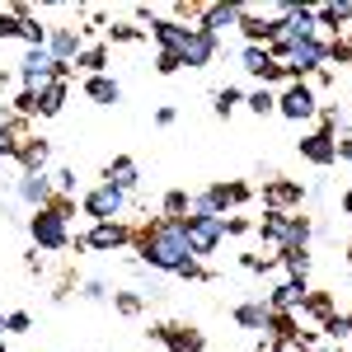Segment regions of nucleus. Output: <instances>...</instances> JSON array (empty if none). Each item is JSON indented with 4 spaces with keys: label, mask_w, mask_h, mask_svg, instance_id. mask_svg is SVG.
Here are the masks:
<instances>
[{
    "label": "nucleus",
    "mask_w": 352,
    "mask_h": 352,
    "mask_svg": "<svg viewBox=\"0 0 352 352\" xmlns=\"http://www.w3.org/2000/svg\"><path fill=\"white\" fill-rule=\"evenodd\" d=\"M141 263L160 272H179L188 282H212V272L197 268V254L188 240V221H155L146 235H141Z\"/></svg>",
    "instance_id": "nucleus-1"
},
{
    "label": "nucleus",
    "mask_w": 352,
    "mask_h": 352,
    "mask_svg": "<svg viewBox=\"0 0 352 352\" xmlns=\"http://www.w3.org/2000/svg\"><path fill=\"white\" fill-rule=\"evenodd\" d=\"M19 76H24V89H28V94H43L52 80H61V76H66V66H61L47 47H33V52L24 56V71H19Z\"/></svg>",
    "instance_id": "nucleus-2"
},
{
    "label": "nucleus",
    "mask_w": 352,
    "mask_h": 352,
    "mask_svg": "<svg viewBox=\"0 0 352 352\" xmlns=\"http://www.w3.org/2000/svg\"><path fill=\"white\" fill-rule=\"evenodd\" d=\"M28 230H33V244H38V249H66V240H71V230H66V212H61V207H43V212H33Z\"/></svg>",
    "instance_id": "nucleus-3"
},
{
    "label": "nucleus",
    "mask_w": 352,
    "mask_h": 352,
    "mask_svg": "<svg viewBox=\"0 0 352 352\" xmlns=\"http://www.w3.org/2000/svg\"><path fill=\"white\" fill-rule=\"evenodd\" d=\"M263 235L277 240L282 249H305V240H310V221L305 217H287V212H268V217H263Z\"/></svg>",
    "instance_id": "nucleus-4"
},
{
    "label": "nucleus",
    "mask_w": 352,
    "mask_h": 352,
    "mask_svg": "<svg viewBox=\"0 0 352 352\" xmlns=\"http://www.w3.org/2000/svg\"><path fill=\"white\" fill-rule=\"evenodd\" d=\"M188 240L192 254H212L226 240V217H188Z\"/></svg>",
    "instance_id": "nucleus-5"
},
{
    "label": "nucleus",
    "mask_w": 352,
    "mask_h": 352,
    "mask_svg": "<svg viewBox=\"0 0 352 352\" xmlns=\"http://www.w3.org/2000/svg\"><path fill=\"white\" fill-rule=\"evenodd\" d=\"M324 61H329V47L310 38V43H296V47H287V66H282V71H287V76H305V71H320Z\"/></svg>",
    "instance_id": "nucleus-6"
},
{
    "label": "nucleus",
    "mask_w": 352,
    "mask_h": 352,
    "mask_svg": "<svg viewBox=\"0 0 352 352\" xmlns=\"http://www.w3.org/2000/svg\"><path fill=\"white\" fill-rule=\"evenodd\" d=\"M122 207H127V192H118L113 184H99L94 192H85V212L94 221H113Z\"/></svg>",
    "instance_id": "nucleus-7"
},
{
    "label": "nucleus",
    "mask_w": 352,
    "mask_h": 352,
    "mask_svg": "<svg viewBox=\"0 0 352 352\" xmlns=\"http://www.w3.org/2000/svg\"><path fill=\"white\" fill-rule=\"evenodd\" d=\"M277 113H282V118H292V122L310 118V113H320V104H315V89L296 80L292 89H287V94H282V99H277Z\"/></svg>",
    "instance_id": "nucleus-8"
},
{
    "label": "nucleus",
    "mask_w": 352,
    "mask_h": 352,
    "mask_svg": "<svg viewBox=\"0 0 352 352\" xmlns=\"http://www.w3.org/2000/svg\"><path fill=\"white\" fill-rule=\"evenodd\" d=\"M14 197H19V202H28L33 212H43V207H52V179H47V174H19Z\"/></svg>",
    "instance_id": "nucleus-9"
},
{
    "label": "nucleus",
    "mask_w": 352,
    "mask_h": 352,
    "mask_svg": "<svg viewBox=\"0 0 352 352\" xmlns=\"http://www.w3.org/2000/svg\"><path fill=\"white\" fill-rule=\"evenodd\" d=\"M151 33H155L160 52H174L179 61H184V52H188V38H192V28H188V24H174V19H155V24H151Z\"/></svg>",
    "instance_id": "nucleus-10"
},
{
    "label": "nucleus",
    "mask_w": 352,
    "mask_h": 352,
    "mask_svg": "<svg viewBox=\"0 0 352 352\" xmlns=\"http://www.w3.org/2000/svg\"><path fill=\"white\" fill-rule=\"evenodd\" d=\"M127 240H132L127 226H118V221H94V230H89L80 244L85 249H104V254H109V249H122Z\"/></svg>",
    "instance_id": "nucleus-11"
},
{
    "label": "nucleus",
    "mask_w": 352,
    "mask_h": 352,
    "mask_svg": "<svg viewBox=\"0 0 352 352\" xmlns=\"http://www.w3.org/2000/svg\"><path fill=\"white\" fill-rule=\"evenodd\" d=\"M244 10L249 5H202V28L207 33H221V28H240Z\"/></svg>",
    "instance_id": "nucleus-12"
},
{
    "label": "nucleus",
    "mask_w": 352,
    "mask_h": 352,
    "mask_svg": "<svg viewBox=\"0 0 352 352\" xmlns=\"http://www.w3.org/2000/svg\"><path fill=\"white\" fill-rule=\"evenodd\" d=\"M155 338L169 343V352H202V333L197 329H184V324H160Z\"/></svg>",
    "instance_id": "nucleus-13"
},
{
    "label": "nucleus",
    "mask_w": 352,
    "mask_h": 352,
    "mask_svg": "<svg viewBox=\"0 0 352 352\" xmlns=\"http://www.w3.org/2000/svg\"><path fill=\"white\" fill-rule=\"evenodd\" d=\"M217 47H221V38H217V33H207V28H192L188 52H184V66H207V61L217 56Z\"/></svg>",
    "instance_id": "nucleus-14"
},
{
    "label": "nucleus",
    "mask_w": 352,
    "mask_h": 352,
    "mask_svg": "<svg viewBox=\"0 0 352 352\" xmlns=\"http://www.w3.org/2000/svg\"><path fill=\"white\" fill-rule=\"evenodd\" d=\"M240 61H244V71H249V76H258V80H277V76H287V71L272 61L268 47H244Z\"/></svg>",
    "instance_id": "nucleus-15"
},
{
    "label": "nucleus",
    "mask_w": 352,
    "mask_h": 352,
    "mask_svg": "<svg viewBox=\"0 0 352 352\" xmlns=\"http://www.w3.org/2000/svg\"><path fill=\"white\" fill-rule=\"evenodd\" d=\"M47 52L66 66L71 56H80V33L76 28H47Z\"/></svg>",
    "instance_id": "nucleus-16"
},
{
    "label": "nucleus",
    "mask_w": 352,
    "mask_h": 352,
    "mask_svg": "<svg viewBox=\"0 0 352 352\" xmlns=\"http://www.w3.org/2000/svg\"><path fill=\"white\" fill-rule=\"evenodd\" d=\"M47 151H52V146H47L43 136H28L24 146H14V155H19V169H24V174H43V164H47Z\"/></svg>",
    "instance_id": "nucleus-17"
},
{
    "label": "nucleus",
    "mask_w": 352,
    "mask_h": 352,
    "mask_svg": "<svg viewBox=\"0 0 352 352\" xmlns=\"http://www.w3.org/2000/svg\"><path fill=\"white\" fill-rule=\"evenodd\" d=\"M300 155H305L310 164H333V160H338V151H333V132L305 136V141H300Z\"/></svg>",
    "instance_id": "nucleus-18"
},
{
    "label": "nucleus",
    "mask_w": 352,
    "mask_h": 352,
    "mask_svg": "<svg viewBox=\"0 0 352 352\" xmlns=\"http://www.w3.org/2000/svg\"><path fill=\"white\" fill-rule=\"evenodd\" d=\"M305 296H310V292H305V282H282V287L268 296V310H272V315H287V310L305 305Z\"/></svg>",
    "instance_id": "nucleus-19"
},
{
    "label": "nucleus",
    "mask_w": 352,
    "mask_h": 352,
    "mask_svg": "<svg viewBox=\"0 0 352 352\" xmlns=\"http://www.w3.org/2000/svg\"><path fill=\"white\" fill-rule=\"evenodd\" d=\"M104 184H113L118 192H132L136 188V164L127 160V155H118V160L104 169Z\"/></svg>",
    "instance_id": "nucleus-20"
},
{
    "label": "nucleus",
    "mask_w": 352,
    "mask_h": 352,
    "mask_svg": "<svg viewBox=\"0 0 352 352\" xmlns=\"http://www.w3.org/2000/svg\"><path fill=\"white\" fill-rule=\"evenodd\" d=\"M85 94H89L94 104H118V99H122V85L113 80V76H89V80H85Z\"/></svg>",
    "instance_id": "nucleus-21"
},
{
    "label": "nucleus",
    "mask_w": 352,
    "mask_h": 352,
    "mask_svg": "<svg viewBox=\"0 0 352 352\" xmlns=\"http://www.w3.org/2000/svg\"><path fill=\"white\" fill-rule=\"evenodd\" d=\"M292 202H300V184H287V179H268V207H272V212H287Z\"/></svg>",
    "instance_id": "nucleus-22"
},
{
    "label": "nucleus",
    "mask_w": 352,
    "mask_h": 352,
    "mask_svg": "<svg viewBox=\"0 0 352 352\" xmlns=\"http://www.w3.org/2000/svg\"><path fill=\"white\" fill-rule=\"evenodd\" d=\"M268 320H272V310H268V305H258V300H249V305L235 310V324H240V329H268Z\"/></svg>",
    "instance_id": "nucleus-23"
},
{
    "label": "nucleus",
    "mask_w": 352,
    "mask_h": 352,
    "mask_svg": "<svg viewBox=\"0 0 352 352\" xmlns=\"http://www.w3.org/2000/svg\"><path fill=\"white\" fill-rule=\"evenodd\" d=\"M61 99H66V85H61V80H52L47 89H43V94H38V113H43V118L61 113Z\"/></svg>",
    "instance_id": "nucleus-24"
},
{
    "label": "nucleus",
    "mask_w": 352,
    "mask_h": 352,
    "mask_svg": "<svg viewBox=\"0 0 352 352\" xmlns=\"http://www.w3.org/2000/svg\"><path fill=\"white\" fill-rule=\"evenodd\" d=\"M282 263L292 272V282H305V272H310V254L305 249H282Z\"/></svg>",
    "instance_id": "nucleus-25"
},
{
    "label": "nucleus",
    "mask_w": 352,
    "mask_h": 352,
    "mask_svg": "<svg viewBox=\"0 0 352 352\" xmlns=\"http://www.w3.org/2000/svg\"><path fill=\"white\" fill-rule=\"evenodd\" d=\"M76 61H80L89 76H104V66H109V47H80Z\"/></svg>",
    "instance_id": "nucleus-26"
},
{
    "label": "nucleus",
    "mask_w": 352,
    "mask_h": 352,
    "mask_svg": "<svg viewBox=\"0 0 352 352\" xmlns=\"http://www.w3.org/2000/svg\"><path fill=\"white\" fill-rule=\"evenodd\" d=\"M235 104H240V89H230V85H226V89H217V94H212V109H217L221 118H230V109H235Z\"/></svg>",
    "instance_id": "nucleus-27"
},
{
    "label": "nucleus",
    "mask_w": 352,
    "mask_h": 352,
    "mask_svg": "<svg viewBox=\"0 0 352 352\" xmlns=\"http://www.w3.org/2000/svg\"><path fill=\"white\" fill-rule=\"evenodd\" d=\"M315 19H324L329 28H338V24H348V19H352V5H324Z\"/></svg>",
    "instance_id": "nucleus-28"
},
{
    "label": "nucleus",
    "mask_w": 352,
    "mask_h": 352,
    "mask_svg": "<svg viewBox=\"0 0 352 352\" xmlns=\"http://www.w3.org/2000/svg\"><path fill=\"white\" fill-rule=\"evenodd\" d=\"M164 212H169V221H179L184 217V212H188V192H164Z\"/></svg>",
    "instance_id": "nucleus-29"
},
{
    "label": "nucleus",
    "mask_w": 352,
    "mask_h": 352,
    "mask_svg": "<svg viewBox=\"0 0 352 352\" xmlns=\"http://www.w3.org/2000/svg\"><path fill=\"white\" fill-rule=\"evenodd\" d=\"M305 310H310V315H315V320H333V300L329 296H305Z\"/></svg>",
    "instance_id": "nucleus-30"
},
{
    "label": "nucleus",
    "mask_w": 352,
    "mask_h": 352,
    "mask_svg": "<svg viewBox=\"0 0 352 352\" xmlns=\"http://www.w3.org/2000/svg\"><path fill=\"white\" fill-rule=\"evenodd\" d=\"M14 132H19V118L0 122V155H14Z\"/></svg>",
    "instance_id": "nucleus-31"
},
{
    "label": "nucleus",
    "mask_w": 352,
    "mask_h": 352,
    "mask_svg": "<svg viewBox=\"0 0 352 352\" xmlns=\"http://www.w3.org/2000/svg\"><path fill=\"white\" fill-rule=\"evenodd\" d=\"M249 109H254L258 118H263V113H272V109H277V99H272L268 89H254V94H249Z\"/></svg>",
    "instance_id": "nucleus-32"
},
{
    "label": "nucleus",
    "mask_w": 352,
    "mask_h": 352,
    "mask_svg": "<svg viewBox=\"0 0 352 352\" xmlns=\"http://www.w3.org/2000/svg\"><path fill=\"white\" fill-rule=\"evenodd\" d=\"M109 33H113V43H141V28L136 24H113Z\"/></svg>",
    "instance_id": "nucleus-33"
},
{
    "label": "nucleus",
    "mask_w": 352,
    "mask_h": 352,
    "mask_svg": "<svg viewBox=\"0 0 352 352\" xmlns=\"http://www.w3.org/2000/svg\"><path fill=\"white\" fill-rule=\"evenodd\" d=\"M113 305H118L122 315H141V296H132V292H118V296H113Z\"/></svg>",
    "instance_id": "nucleus-34"
},
{
    "label": "nucleus",
    "mask_w": 352,
    "mask_h": 352,
    "mask_svg": "<svg viewBox=\"0 0 352 352\" xmlns=\"http://www.w3.org/2000/svg\"><path fill=\"white\" fill-rule=\"evenodd\" d=\"M76 188V169H56L52 174V192H71Z\"/></svg>",
    "instance_id": "nucleus-35"
},
{
    "label": "nucleus",
    "mask_w": 352,
    "mask_h": 352,
    "mask_svg": "<svg viewBox=\"0 0 352 352\" xmlns=\"http://www.w3.org/2000/svg\"><path fill=\"white\" fill-rule=\"evenodd\" d=\"M272 352H310V338H300V333H296V338H277V348H272Z\"/></svg>",
    "instance_id": "nucleus-36"
},
{
    "label": "nucleus",
    "mask_w": 352,
    "mask_h": 352,
    "mask_svg": "<svg viewBox=\"0 0 352 352\" xmlns=\"http://www.w3.org/2000/svg\"><path fill=\"white\" fill-rule=\"evenodd\" d=\"M179 66H184V61H179L174 52H160V61H155V71H160V76H174Z\"/></svg>",
    "instance_id": "nucleus-37"
},
{
    "label": "nucleus",
    "mask_w": 352,
    "mask_h": 352,
    "mask_svg": "<svg viewBox=\"0 0 352 352\" xmlns=\"http://www.w3.org/2000/svg\"><path fill=\"white\" fill-rule=\"evenodd\" d=\"M85 300H109V282H85Z\"/></svg>",
    "instance_id": "nucleus-38"
},
{
    "label": "nucleus",
    "mask_w": 352,
    "mask_h": 352,
    "mask_svg": "<svg viewBox=\"0 0 352 352\" xmlns=\"http://www.w3.org/2000/svg\"><path fill=\"white\" fill-rule=\"evenodd\" d=\"M0 38H19V19L14 14H0Z\"/></svg>",
    "instance_id": "nucleus-39"
},
{
    "label": "nucleus",
    "mask_w": 352,
    "mask_h": 352,
    "mask_svg": "<svg viewBox=\"0 0 352 352\" xmlns=\"http://www.w3.org/2000/svg\"><path fill=\"white\" fill-rule=\"evenodd\" d=\"M244 268H249V272H268V268H272V258H258V254H244Z\"/></svg>",
    "instance_id": "nucleus-40"
},
{
    "label": "nucleus",
    "mask_w": 352,
    "mask_h": 352,
    "mask_svg": "<svg viewBox=\"0 0 352 352\" xmlns=\"http://www.w3.org/2000/svg\"><path fill=\"white\" fill-rule=\"evenodd\" d=\"M28 324H33V320H28L24 310H14V315H10V320H5V329H14V333H24Z\"/></svg>",
    "instance_id": "nucleus-41"
},
{
    "label": "nucleus",
    "mask_w": 352,
    "mask_h": 352,
    "mask_svg": "<svg viewBox=\"0 0 352 352\" xmlns=\"http://www.w3.org/2000/svg\"><path fill=\"white\" fill-rule=\"evenodd\" d=\"M14 109H19V113H38V94H28V89H24V94L14 99Z\"/></svg>",
    "instance_id": "nucleus-42"
},
{
    "label": "nucleus",
    "mask_w": 352,
    "mask_h": 352,
    "mask_svg": "<svg viewBox=\"0 0 352 352\" xmlns=\"http://www.w3.org/2000/svg\"><path fill=\"white\" fill-rule=\"evenodd\" d=\"M329 333H333V338H343V333H348V320H338V315H333V320H329Z\"/></svg>",
    "instance_id": "nucleus-43"
},
{
    "label": "nucleus",
    "mask_w": 352,
    "mask_h": 352,
    "mask_svg": "<svg viewBox=\"0 0 352 352\" xmlns=\"http://www.w3.org/2000/svg\"><path fill=\"white\" fill-rule=\"evenodd\" d=\"M333 151H338L343 160H352V136H348V141H333Z\"/></svg>",
    "instance_id": "nucleus-44"
},
{
    "label": "nucleus",
    "mask_w": 352,
    "mask_h": 352,
    "mask_svg": "<svg viewBox=\"0 0 352 352\" xmlns=\"http://www.w3.org/2000/svg\"><path fill=\"white\" fill-rule=\"evenodd\" d=\"M343 212H348V217H352V192H348V197H343Z\"/></svg>",
    "instance_id": "nucleus-45"
},
{
    "label": "nucleus",
    "mask_w": 352,
    "mask_h": 352,
    "mask_svg": "<svg viewBox=\"0 0 352 352\" xmlns=\"http://www.w3.org/2000/svg\"><path fill=\"white\" fill-rule=\"evenodd\" d=\"M5 160H10V155H0V164H5Z\"/></svg>",
    "instance_id": "nucleus-46"
},
{
    "label": "nucleus",
    "mask_w": 352,
    "mask_h": 352,
    "mask_svg": "<svg viewBox=\"0 0 352 352\" xmlns=\"http://www.w3.org/2000/svg\"><path fill=\"white\" fill-rule=\"evenodd\" d=\"M348 333H352V320H348Z\"/></svg>",
    "instance_id": "nucleus-47"
},
{
    "label": "nucleus",
    "mask_w": 352,
    "mask_h": 352,
    "mask_svg": "<svg viewBox=\"0 0 352 352\" xmlns=\"http://www.w3.org/2000/svg\"><path fill=\"white\" fill-rule=\"evenodd\" d=\"M348 258H352V249H348Z\"/></svg>",
    "instance_id": "nucleus-48"
},
{
    "label": "nucleus",
    "mask_w": 352,
    "mask_h": 352,
    "mask_svg": "<svg viewBox=\"0 0 352 352\" xmlns=\"http://www.w3.org/2000/svg\"><path fill=\"white\" fill-rule=\"evenodd\" d=\"M329 352H338V348H329Z\"/></svg>",
    "instance_id": "nucleus-49"
}]
</instances>
